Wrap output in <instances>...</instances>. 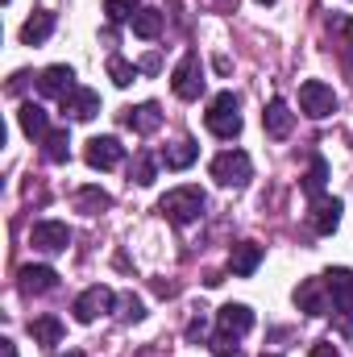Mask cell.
<instances>
[{
    "label": "cell",
    "mask_w": 353,
    "mask_h": 357,
    "mask_svg": "<svg viewBox=\"0 0 353 357\" xmlns=\"http://www.w3.org/2000/svg\"><path fill=\"white\" fill-rule=\"evenodd\" d=\"M229 266L237 278H250L254 270L262 266V245H254V241H241V245H233V258H229Z\"/></svg>",
    "instance_id": "cell-18"
},
{
    "label": "cell",
    "mask_w": 353,
    "mask_h": 357,
    "mask_svg": "<svg viewBox=\"0 0 353 357\" xmlns=\"http://www.w3.org/2000/svg\"><path fill=\"white\" fill-rule=\"evenodd\" d=\"M250 328H254V312H250L246 303H225V307L216 312V333H220V337H237V341H241Z\"/></svg>",
    "instance_id": "cell-11"
},
{
    "label": "cell",
    "mask_w": 353,
    "mask_h": 357,
    "mask_svg": "<svg viewBox=\"0 0 353 357\" xmlns=\"http://www.w3.org/2000/svg\"><path fill=\"white\" fill-rule=\"evenodd\" d=\"M308 357H341V354H337V345L320 341V345H312V354H308Z\"/></svg>",
    "instance_id": "cell-33"
},
{
    "label": "cell",
    "mask_w": 353,
    "mask_h": 357,
    "mask_svg": "<svg viewBox=\"0 0 353 357\" xmlns=\"http://www.w3.org/2000/svg\"><path fill=\"white\" fill-rule=\"evenodd\" d=\"M117 303H121V316H125V320H142V316H146V307H142L137 295H121Z\"/></svg>",
    "instance_id": "cell-32"
},
{
    "label": "cell",
    "mask_w": 353,
    "mask_h": 357,
    "mask_svg": "<svg viewBox=\"0 0 353 357\" xmlns=\"http://www.w3.org/2000/svg\"><path fill=\"white\" fill-rule=\"evenodd\" d=\"M329 25L345 33V67H350V71H353V21H345V17H333Z\"/></svg>",
    "instance_id": "cell-30"
},
{
    "label": "cell",
    "mask_w": 353,
    "mask_h": 357,
    "mask_svg": "<svg viewBox=\"0 0 353 357\" xmlns=\"http://www.w3.org/2000/svg\"><path fill=\"white\" fill-rule=\"evenodd\" d=\"M295 303H299V312H308V316H329V312H333L329 282H324V278H303V282L295 287Z\"/></svg>",
    "instance_id": "cell-7"
},
{
    "label": "cell",
    "mask_w": 353,
    "mask_h": 357,
    "mask_svg": "<svg viewBox=\"0 0 353 357\" xmlns=\"http://www.w3.org/2000/svg\"><path fill=\"white\" fill-rule=\"evenodd\" d=\"M250 175H254V162H250L246 150H225V154L212 158V178L220 187H246Z\"/></svg>",
    "instance_id": "cell-4"
},
{
    "label": "cell",
    "mask_w": 353,
    "mask_h": 357,
    "mask_svg": "<svg viewBox=\"0 0 353 357\" xmlns=\"http://www.w3.org/2000/svg\"><path fill=\"white\" fill-rule=\"evenodd\" d=\"M204 125H208V133L233 142V137L241 133V100H237L233 91L212 96V104H208V112H204Z\"/></svg>",
    "instance_id": "cell-2"
},
{
    "label": "cell",
    "mask_w": 353,
    "mask_h": 357,
    "mask_svg": "<svg viewBox=\"0 0 353 357\" xmlns=\"http://www.w3.org/2000/svg\"><path fill=\"white\" fill-rule=\"evenodd\" d=\"M299 108H303L312 121H320V116L337 112V91L329 88V84H320V79H308V84L299 88Z\"/></svg>",
    "instance_id": "cell-8"
},
{
    "label": "cell",
    "mask_w": 353,
    "mask_h": 357,
    "mask_svg": "<svg viewBox=\"0 0 353 357\" xmlns=\"http://www.w3.org/2000/svg\"><path fill=\"white\" fill-rule=\"evenodd\" d=\"M50 33H54V13H46V8L33 13V17L21 25V42H25V46H42Z\"/></svg>",
    "instance_id": "cell-20"
},
{
    "label": "cell",
    "mask_w": 353,
    "mask_h": 357,
    "mask_svg": "<svg viewBox=\"0 0 353 357\" xmlns=\"http://www.w3.org/2000/svg\"><path fill=\"white\" fill-rule=\"evenodd\" d=\"M133 183H142V187L154 183V158H150V154H137V162H133Z\"/></svg>",
    "instance_id": "cell-29"
},
{
    "label": "cell",
    "mask_w": 353,
    "mask_h": 357,
    "mask_svg": "<svg viewBox=\"0 0 353 357\" xmlns=\"http://www.w3.org/2000/svg\"><path fill=\"white\" fill-rule=\"evenodd\" d=\"M142 8V0H104L108 21H133V13Z\"/></svg>",
    "instance_id": "cell-28"
},
{
    "label": "cell",
    "mask_w": 353,
    "mask_h": 357,
    "mask_svg": "<svg viewBox=\"0 0 353 357\" xmlns=\"http://www.w3.org/2000/svg\"><path fill=\"white\" fill-rule=\"evenodd\" d=\"M258 4H274V0H258Z\"/></svg>",
    "instance_id": "cell-36"
},
{
    "label": "cell",
    "mask_w": 353,
    "mask_h": 357,
    "mask_svg": "<svg viewBox=\"0 0 353 357\" xmlns=\"http://www.w3.org/2000/svg\"><path fill=\"white\" fill-rule=\"evenodd\" d=\"M108 75H112V84H117V88H129V84L137 79V67H133V63H125L121 54H112V59H108Z\"/></svg>",
    "instance_id": "cell-27"
},
{
    "label": "cell",
    "mask_w": 353,
    "mask_h": 357,
    "mask_svg": "<svg viewBox=\"0 0 353 357\" xmlns=\"http://www.w3.org/2000/svg\"><path fill=\"white\" fill-rule=\"evenodd\" d=\"M195 158H200V146H195L191 137H179L175 146H167V154H163V162H167L171 171H187Z\"/></svg>",
    "instance_id": "cell-21"
},
{
    "label": "cell",
    "mask_w": 353,
    "mask_h": 357,
    "mask_svg": "<svg viewBox=\"0 0 353 357\" xmlns=\"http://www.w3.org/2000/svg\"><path fill=\"white\" fill-rule=\"evenodd\" d=\"M63 357H84V354H63Z\"/></svg>",
    "instance_id": "cell-35"
},
{
    "label": "cell",
    "mask_w": 353,
    "mask_h": 357,
    "mask_svg": "<svg viewBox=\"0 0 353 357\" xmlns=\"http://www.w3.org/2000/svg\"><path fill=\"white\" fill-rule=\"evenodd\" d=\"M125 125H129L133 133H154V129L163 125V108H158L154 100H146V104H137V108L125 112Z\"/></svg>",
    "instance_id": "cell-17"
},
{
    "label": "cell",
    "mask_w": 353,
    "mask_h": 357,
    "mask_svg": "<svg viewBox=\"0 0 353 357\" xmlns=\"http://www.w3.org/2000/svg\"><path fill=\"white\" fill-rule=\"evenodd\" d=\"M337 225H341V199L337 195H316L312 199V229L320 237H329V233H337Z\"/></svg>",
    "instance_id": "cell-12"
},
{
    "label": "cell",
    "mask_w": 353,
    "mask_h": 357,
    "mask_svg": "<svg viewBox=\"0 0 353 357\" xmlns=\"http://www.w3.org/2000/svg\"><path fill=\"white\" fill-rule=\"evenodd\" d=\"M4 4H8V0H4Z\"/></svg>",
    "instance_id": "cell-38"
},
{
    "label": "cell",
    "mask_w": 353,
    "mask_h": 357,
    "mask_svg": "<svg viewBox=\"0 0 353 357\" xmlns=\"http://www.w3.org/2000/svg\"><path fill=\"white\" fill-rule=\"evenodd\" d=\"M17 121H21V129H25V137H46L50 133V116H46V108L42 104H33V100H25L21 108H17Z\"/></svg>",
    "instance_id": "cell-15"
},
{
    "label": "cell",
    "mask_w": 353,
    "mask_h": 357,
    "mask_svg": "<svg viewBox=\"0 0 353 357\" xmlns=\"http://www.w3.org/2000/svg\"><path fill=\"white\" fill-rule=\"evenodd\" d=\"M212 357H241L237 337H220V333H216V341H212Z\"/></svg>",
    "instance_id": "cell-31"
},
{
    "label": "cell",
    "mask_w": 353,
    "mask_h": 357,
    "mask_svg": "<svg viewBox=\"0 0 353 357\" xmlns=\"http://www.w3.org/2000/svg\"><path fill=\"white\" fill-rule=\"evenodd\" d=\"M38 91H42V96H59V100H63V96H71V91H75V71H71L67 63L46 67V71H42V79H38Z\"/></svg>",
    "instance_id": "cell-13"
},
{
    "label": "cell",
    "mask_w": 353,
    "mask_h": 357,
    "mask_svg": "<svg viewBox=\"0 0 353 357\" xmlns=\"http://www.w3.org/2000/svg\"><path fill=\"white\" fill-rule=\"evenodd\" d=\"M84 158H88L91 171H112V167L125 162V146L117 137H91L88 146H84Z\"/></svg>",
    "instance_id": "cell-10"
},
{
    "label": "cell",
    "mask_w": 353,
    "mask_h": 357,
    "mask_svg": "<svg viewBox=\"0 0 353 357\" xmlns=\"http://www.w3.org/2000/svg\"><path fill=\"white\" fill-rule=\"evenodd\" d=\"M63 112H67L71 121H91V116L100 112V96L91 88H75L71 96H63Z\"/></svg>",
    "instance_id": "cell-14"
},
{
    "label": "cell",
    "mask_w": 353,
    "mask_h": 357,
    "mask_svg": "<svg viewBox=\"0 0 353 357\" xmlns=\"http://www.w3.org/2000/svg\"><path fill=\"white\" fill-rule=\"evenodd\" d=\"M262 125H266V133H270V137H287V133H291V125H295V112L287 108V100H270V104H266V112H262Z\"/></svg>",
    "instance_id": "cell-16"
},
{
    "label": "cell",
    "mask_w": 353,
    "mask_h": 357,
    "mask_svg": "<svg viewBox=\"0 0 353 357\" xmlns=\"http://www.w3.org/2000/svg\"><path fill=\"white\" fill-rule=\"evenodd\" d=\"M29 337L38 345H59L63 341V320L59 316H38V320H29Z\"/></svg>",
    "instance_id": "cell-22"
},
{
    "label": "cell",
    "mask_w": 353,
    "mask_h": 357,
    "mask_svg": "<svg viewBox=\"0 0 353 357\" xmlns=\"http://www.w3.org/2000/svg\"><path fill=\"white\" fill-rule=\"evenodd\" d=\"M324 178H329V162H324V158H312V167H308V175H303V191L316 199V195L324 191Z\"/></svg>",
    "instance_id": "cell-26"
},
{
    "label": "cell",
    "mask_w": 353,
    "mask_h": 357,
    "mask_svg": "<svg viewBox=\"0 0 353 357\" xmlns=\"http://www.w3.org/2000/svg\"><path fill=\"white\" fill-rule=\"evenodd\" d=\"M112 303H117L112 287H88V291L71 303V312H75V320H80V324H91V320H100L104 312H112Z\"/></svg>",
    "instance_id": "cell-9"
},
{
    "label": "cell",
    "mask_w": 353,
    "mask_h": 357,
    "mask_svg": "<svg viewBox=\"0 0 353 357\" xmlns=\"http://www.w3.org/2000/svg\"><path fill=\"white\" fill-rule=\"evenodd\" d=\"M204 208H208V195L200 191V187H175V191H167L163 199H158V212L179 225V229H187V225H195L200 216H204Z\"/></svg>",
    "instance_id": "cell-1"
},
{
    "label": "cell",
    "mask_w": 353,
    "mask_h": 357,
    "mask_svg": "<svg viewBox=\"0 0 353 357\" xmlns=\"http://www.w3.org/2000/svg\"><path fill=\"white\" fill-rule=\"evenodd\" d=\"M262 357H278V354H262Z\"/></svg>",
    "instance_id": "cell-37"
},
{
    "label": "cell",
    "mask_w": 353,
    "mask_h": 357,
    "mask_svg": "<svg viewBox=\"0 0 353 357\" xmlns=\"http://www.w3.org/2000/svg\"><path fill=\"white\" fill-rule=\"evenodd\" d=\"M42 154H46V162H67V158H71V137H67V129H50V133L42 137Z\"/></svg>",
    "instance_id": "cell-24"
},
{
    "label": "cell",
    "mask_w": 353,
    "mask_h": 357,
    "mask_svg": "<svg viewBox=\"0 0 353 357\" xmlns=\"http://www.w3.org/2000/svg\"><path fill=\"white\" fill-rule=\"evenodd\" d=\"M171 88H175L179 100H200V91H204V63H200L195 50H187L179 59L175 75H171Z\"/></svg>",
    "instance_id": "cell-5"
},
{
    "label": "cell",
    "mask_w": 353,
    "mask_h": 357,
    "mask_svg": "<svg viewBox=\"0 0 353 357\" xmlns=\"http://www.w3.org/2000/svg\"><path fill=\"white\" fill-rule=\"evenodd\" d=\"M29 245L42 250V254H63V250L71 245V229H67L63 220H38V225L29 229Z\"/></svg>",
    "instance_id": "cell-6"
},
{
    "label": "cell",
    "mask_w": 353,
    "mask_h": 357,
    "mask_svg": "<svg viewBox=\"0 0 353 357\" xmlns=\"http://www.w3.org/2000/svg\"><path fill=\"white\" fill-rule=\"evenodd\" d=\"M0 357H17V345L13 341H0Z\"/></svg>",
    "instance_id": "cell-34"
},
{
    "label": "cell",
    "mask_w": 353,
    "mask_h": 357,
    "mask_svg": "<svg viewBox=\"0 0 353 357\" xmlns=\"http://www.w3.org/2000/svg\"><path fill=\"white\" fill-rule=\"evenodd\" d=\"M75 204H80V212L100 216L104 208H112V195H108V191H100V187H84V191L75 195Z\"/></svg>",
    "instance_id": "cell-25"
},
{
    "label": "cell",
    "mask_w": 353,
    "mask_h": 357,
    "mask_svg": "<svg viewBox=\"0 0 353 357\" xmlns=\"http://www.w3.org/2000/svg\"><path fill=\"white\" fill-rule=\"evenodd\" d=\"M59 287V274L50 266H25L21 270V291L25 295H46V291H54Z\"/></svg>",
    "instance_id": "cell-19"
},
{
    "label": "cell",
    "mask_w": 353,
    "mask_h": 357,
    "mask_svg": "<svg viewBox=\"0 0 353 357\" xmlns=\"http://www.w3.org/2000/svg\"><path fill=\"white\" fill-rule=\"evenodd\" d=\"M324 282H329V295H333V316H337V328L353 337V274L345 266L329 270L324 274Z\"/></svg>",
    "instance_id": "cell-3"
},
{
    "label": "cell",
    "mask_w": 353,
    "mask_h": 357,
    "mask_svg": "<svg viewBox=\"0 0 353 357\" xmlns=\"http://www.w3.org/2000/svg\"><path fill=\"white\" fill-rule=\"evenodd\" d=\"M133 33L146 38V42H154L163 33V8H137L133 13Z\"/></svg>",
    "instance_id": "cell-23"
}]
</instances>
